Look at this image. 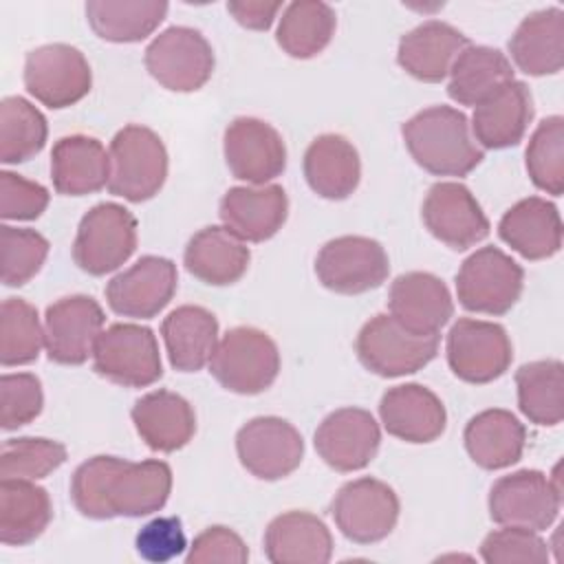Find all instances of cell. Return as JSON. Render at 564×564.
Returning <instances> with one entry per match:
<instances>
[{
	"instance_id": "1",
	"label": "cell",
	"mask_w": 564,
	"mask_h": 564,
	"mask_svg": "<svg viewBox=\"0 0 564 564\" xmlns=\"http://www.w3.org/2000/svg\"><path fill=\"white\" fill-rule=\"evenodd\" d=\"M172 491V469L165 460L132 463L119 456H93L70 478L75 509L90 520L141 518L161 511Z\"/></svg>"
},
{
	"instance_id": "2",
	"label": "cell",
	"mask_w": 564,
	"mask_h": 564,
	"mask_svg": "<svg viewBox=\"0 0 564 564\" xmlns=\"http://www.w3.org/2000/svg\"><path fill=\"white\" fill-rule=\"evenodd\" d=\"M405 148L419 167L434 176H467L485 159L469 119L452 106H430L401 128Z\"/></svg>"
},
{
	"instance_id": "3",
	"label": "cell",
	"mask_w": 564,
	"mask_h": 564,
	"mask_svg": "<svg viewBox=\"0 0 564 564\" xmlns=\"http://www.w3.org/2000/svg\"><path fill=\"white\" fill-rule=\"evenodd\" d=\"M209 372L229 392L260 394L278 379L280 352L264 330L236 326L218 339L209 359Z\"/></svg>"
},
{
	"instance_id": "4",
	"label": "cell",
	"mask_w": 564,
	"mask_h": 564,
	"mask_svg": "<svg viewBox=\"0 0 564 564\" xmlns=\"http://www.w3.org/2000/svg\"><path fill=\"white\" fill-rule=\"evenodd\" d=\"M108 192L130 203L156 196L167 178V150L161 137L139 123L121 128L110 141Z\"/></svg>"
},
{
	"instance_id": "5",
	"label": "cell",
	"mask_w": 564,
	"mask_h": 564,
	"mask_svg": "<svg viewBox=\"0 0 564 564\" xmlns=\"http://www.w3.org/2000/svg\"><path fill=\"white\" fill-rule=\"evenodd\" d=\"M522 267L498 247H480L456 273V295L463 308L482 315L509 313L522 295Z\"/></svg>"
},
{
	"instance_id": "6",
	"label": "cell",
	"mask_w": 564,
	"mask_h": 564,
	"mask_svg": "<svg viewBox=\"0 0 564 564\" xmlns=\"http://www.w3.org/2000/svg\"><path fill=\"white\" fill-rule=\"evenodd\" d=\"M438 341V335H414L390 313H379L361 326L355 350L366 370L394 379L425 368L436 357Z\"/></svg>"
},
{
	"instance_id": "7",
	"label": "cell",
	"mask_w": 564,
	"mask_h": 564,
	"mask_svg": "<svg viewBox=\"0 0 564 564\" xmlns=\"http://www.w3.org/2000/svg\"><path fill=\"white\" fill-rule=\"evenodd\" d=\"M489 518L500 527H522L531 531L549 529L562 507L557 476L549 478L538 469H520L498 478L489 489Z\"/></svg>"
},
{
	"instance_id": "8",
	"label": "cell",
	"mask_w": 564,
	"mask_h": 564,
	"mask_svg": "<svg viewBox=\"0 0 564 564\" xmlns=\"http://www.w3.org/2000/svg\"><path fill=\"white\" fill-rule=\"evenodd\" d=\"M137 249V218L119 203H99L79 220L73 260L88 275L119 269Z\"/></svg>"
},
{
	"instance_id": "9",
	"label": "cell",
	"mask_w": 564,
	"mask_h": 564,
	"mask_svg": "<svg viewBox=\"0 0 564 564\" xmlns=\"http://www.w3.org/2000/svg\"><path fill=\"white\" fill-rule=\"evenodd\" d=\"M93 368L123 388L152 386L163 375L156 335L141 324L108 326L95 341Z\"/></svg>"
},
{
	"instance_id": "10",
	"label": "cell",
	"mask_w": 564,
	"mask_h": 564,
	"mask_svg": "<svg viewBox=\"0 0 564 564\" xmlns=\"http://www.w3.org/2000/svg\"><path fill=\"white\" fill-rule=\"evenodd\" d=\"M145 68L154 82L174 93L203 88L214 73V51L207 37L192 26H170L145 48Z\"/></svg>"
},
{
	"instance_id": "11",
	"label": "cell",
	"mask_w": 564,
	"mask_h": 564,
	"mask_svg": "<svg viewBox=\"0 0 564 564\" xmlns=\"http://www.w3.org/2000/svg\"><path fill=\"white\" fill-rule=\"evenodd\" d=\"M93 86L90 64L70 44H44L26 53L24 88L35 101L62 110L82 101Z\"/></svg>"
},
{
	"instance_id": "12",
	"label": "cell",
	"mask_w": 564,
	"mask_h": 564,
	"mask_svg": "<svg viewBox=\"0 0 564 564\" xmlns=\"http://www.w3.org/2000/svg\"><path fill=\"white\" fill-rule=\"evenodd\" d=\"M399 509L394 489L370 476L341 485L330 502L335 527L355 544H375L388 538L397 527Z\"/></svg>"
},
{
	"instance_id": "13",
	"label": "cell",
	"mask_w": 564,
	"mask_h": 564,
	"mask_svg": "<svg viewBox=\"0 0 564 564\" xmlns=\"http://www.w3.org/2000/svg\"><path fill=\"white\" fill-rule=\"evenodd\" d=\"M390 260L383 245L368 236L328 240L315 258V275L333 293L359 295L388 280Z\"/></svg>"
},
{
	"instance_id": "14",
	"label": "cell",
	"mask_w": 564,
	"mask_h": 564,
	"mask_svg": "<svg viewBox=\"0 0 564 564\" xmlns=\"http://www.w3.org/2000/svg\"><path fill=\"white\" fill-rule=\"evenodd\" d=\"M452 372L467 383H489L502 377L513 359V346L505 326L485 319L460 317L445 341Z\"/></svg>"
},
{
	"instance_id": "15",
	"label": "cell",
	"mask_w": 564,
	"mask_h": 564,
	"mask_svg": "<svg viewBox=\"0 0 564 564\" xmlns=\"http://www.w3.org/2000/svg\"><path fill=\"white\" fill-rule=\"evenodd\" d=\"M240 465L260 480H280L293 474L304 458V438L293 423L280 416H256L236 434Z\"/></svg>"
},
{
	"instance_id": "16",
	"label": "cell",
	"mask_w": 564,
	"mask_h": 564,
	"mask_svg": "<svg viewBox=\"0 0 564 564\" xmlns=\"http://www.w3.org/2000/svg\"><path fill=\"white\" fill-rule=\"evenodd\" d=\"M427 231L454 251L476 247L489 236V220L476 196L456 181L434 183L421 207Z\"/></svg>"
},
{
	"instance_id": "17",
	"label": "cell",
	"mask_w": 564,
	"mask_h": 564,
	"mask_svg": "<svg viewBox=\"0 0 564 564\" xmlns=\"http://www.w3.org/2000/svg\"><path fill=\"white\" fill-rule=\"evenodd\" d=\"M223 152L231 176L251 185H267L286 167L282 134L256 117H238L225 128Z\"/></svg>"
},
{
	"instance_id": "18",
	"label": "cell",
	"mask_w": 564,
	"mask_h": 564,
	"mask_svg": "<svg viewBox=\"0 0 564 564\" xmlns=\"http://www.w3.org/2000/svg\"><path fill=\"white\" fill-rule=\"evenodd\" d=\"M176 286L178 273L170 258L143 256L106 284V302L121 317L152 319L172 302Z\"/></svg>"
},
{
	"instance_id": "19",
	"label": "cell",
	"mask_w": 564,
	"mask_h": 564,
	"mask_svg": "<svg viewBox=\"0 0 564 564\" xmlns=\"http://www.w3.org/2000/svg\"><path fill=\"white\" fill-rule=\"evenodd\" d=\"M106 315L90 295H66L44 313V348L51 361L79 366L93 357Z\"/></svg>"
},
{
	"instance_id": "20",
	"label": "cell",
	"mask_w": 564,
	"mask_h": 564,
	"mask_svg": "<svg viewBox=\"0 0 564 564\" xmlns=\"http://www.w3.org/2000/svg\"><path fill=\"white\" fill-rule=\"evenodd\" d=\"M313 443L330 469L350 474L368 467L377 456L381 430L368 410L339 408L317 425Z\"/></svg>"
},
{
	"instance_id": "21",
	"label": "cell",
	"mask_w": 564,
	"mask_h": 564,
	"mask_svg": "<svg viewBox=\"0 0 564 564\" xmlns=\"http://www.w3.org/2000/svg\"><path fill=\"white\" fill-rule=\"evenodd\" d=\"M388 308L405 330L414 335H438L454 315V300L438 275L408 271L390 284Z\"/></svg>"
},
{
	"instance_id": "22",
	"label": "cell",
	"mask_w": 564,
	"mask_h": 564,
	"mask_svg": "<svg viewBox=\"0 0 564 564\" xmlns=\"http://www.w3.org/2000/svg\"><path fill=\"white\" fill-rule=\"evenodd\" d=\"M218 216L223 227L245 242H264L273 238L289 216V198L282 185H240L229 187L220 198Z\"/></svg>"
},
{
	"instance_id": "23",
	"label": "cell",
	"mask_w": 564,
	"mask_h": 564,
	"mask_svg": "<svg viewBox=\"0 0 564 564\" xmlns=\"http://www.w3.org/2000/svg\"><path fill=\"white\" fill-rule=\"evenodd\" d=\"M379 416L386 432L405 443H432L447 425L443 401L421 383L388 388L379 401Z\"/></svg>"
},
{
	"instance_id": "24",
	"label": "cell",
	"mask_w": 564,
	"mask_h": 564,
	"mask_svg": "<svg viewBox=\"0 0 564 564\" xmlns=\"http://www.w3.org/2000/svg\"><path fill=\"white\" fill-rule=\"evenodd\" d=\"M533 119V97L524 82L511 79L482 104L474 106L471 134L480 148L505 150L518 145Z\"/></svg>"
},
{
	"instance_id": "25",
	"label": "cell",
	"mask_w": 564,
	"mask_h": 564,
	"mask_svg": "<svg viewBox=\"0 0 564 564\" xmlns=\"http://www.w3.org/2000/svg\"><path fill=\"white\" fill-rule=\"evenodd\" d=\"M562 218L557 207L540 196L511 205L500 223L498 236L524 260H546L562 249Z\"/></svg>"
},
{
	"instance_id": "26",
	"label": "cell",
	"mask_w": 564,
	"mask_h": 564,
	"mask_svg": "<svg viewBox=\"0 0 564 564\" xmlns=\"http://www.w3.org/2000/svg\"><path fill=\"white\" fill-rule=\"evenodd\" d=\"M465 46H469V40L456 26L427 20L399 40L397 62L410 77L438 84L449 75L454 59Z\"/></svg>"
},
{
	"instance_id": "27",
	"label": "cell",
	"mask_w": 564,
	"mask_h": 564,
	"mask_svg": "<svg viewBox=\"0 0 564 564\" xmlns=\"http://www.w3.org/2000/svg\"><path fill=\"white\" fill-rule=\"evenodd\" d=\"M132 423L141 441L163 454L185 447L196 434V414L187 399L172 390H154L132 405Z\"/></svg>"
},
{
	"instance_id": "28",
	"label": "cell",
	"mask_w": 564,
	"mask_h": 564,
	"mask_svg": "<svg viewBox=\"0 0 564 564\" xmlns=\"http://www.w3.org/2000/svg\"><path fill=\"white\" fill-rule=\"evenodd\" d=\"M264 555L273 564H326L333 555V535L322 518L293 509L269 522Z\"/></svg>"
},
{
	"instance_id": "29",
	"label": "cell",
	"mask_w": 564,
	"mask_h": 564,
	"mask_svg": "<svg viewBox=\"0 0 564 564\" xmlns=\"http://www.w3.org/2000/svg\"><path fill=\"white\" fill-rule=\"evenodd\" d=\"M51 178L57 194L86 196L108 187L110 156L99 139L68 134L51 150Z\"/></svg>"
},
{
	"instance_id": "30",
	"label": "cell",
	"mask_w": 564,
	"mask_h": 564,
	"mask_svg": "<svg viewBox=\"0 0 564 564\" xmlns=\"http://www.w3.org/2000/svg\"><path fill=\"white\" fill-rule=\"evenodd\" d=\"M509 53L513 64L531 77L560 73L564 64V11L549 7L529 13L513 31Z\"/></svg>"
},
{
	"instance_id": "31",
	"label": "cell",
	"mask_w": 564,
	"mask_h": 564,
	"mask_svg": "<svg viewBox=\"0 0 564 564\" xmlns=\"http://www.w3.org/2000/svg\"><path fill=\"white\" fill-rule=\"evenodd\" d=\"M251 251L227 227L209 225L196 231L183 253V264L189 275L212 286L238 282L249 269Z\"/></svg>"
},
{
	"instance_id": "32",
	"label": "cell",
	"mask_w": 564,
	"mask_h": 564,
	"mask_svg": "<svg viewBox=\"0 0 564 564\" xmlns=\"http://www.w3.org/2000/svg\"><path fill=\"white\" fill-rule=\"evenodd\" d=\"M304 178L322 198H348L361 178L357 148L346 137L335 132L315 137L304 152Z\"/></svg>"
},
{
	"instance_id": "33",
	"label": "cell",
	"mask_w": 564,
	"mask_h": 564,
	"mask_svg": "<svg viewBox=\"0 0 564 564\" xmlns=\"http://www.w3.org/2000/svg\"><path fill=\"white\" fill-rule=\"evenodd\" d=\"M469 458L482 469H505L522 458L527 430L516 414L502 408L482 410L471 416L463 432Z\"/></svg>"
},
{
	"instance_id": "34",
	"label": "cell",
	"mask_w": 564,
	"mask_h": 564,
	"mask_svg": "<svg viewBox=\"0 0 564 564\" xmlns=\"http://www.w3.org/2000/svg\"><path fill=\"white\" fill-rule=\"evenodd\" d=\"M161 335L172 368L198 372L218 344V319L205 306L183 304L163 319Z\"/></svg>"
},
{
	"instance_id": "35",
	"label": "cell",
	"mask_w": 564,
	"mask_h": 564,
	"mask_svg": "<svg viewBox=\"0 0 564 564\" xmlns=\"http://www.w3.org/2000/svg\"><path fill=\"white\" fill-rule=\"evenodd\" d=\"M53 518V502L44 487L33 480H0V540L7 546L35 542Z\"/></svg>"
},
{
	"instance_id": "36",
	"label": "cell",
	"mask_w": 564,
	"mask_h": 564,
	"mask_svg": "<svg viewBox=\"0 0 564 564\" xmlns=\"http://www.w3.org/2000/svg\"><path fill=\"white\" fill-rule=\"evenodd\" d=\"M513 79L509 57L491 46H465L449 68L447 95L460 106H478Z\"/></svg>"
},
{
	"instance_id": "37",
	"label": "cell",
	"mask_w": 564,
	"mask_h": 564,
	"mask_svg": "<svg viewBox=\"0 0 564 564\" xmlns=\"http://www.w3.org/2000/svg\"><path fill=\"white\" fill-rule=\"evenodd\" d=\"M170 4L163 0H90L86 20L97 37L115 44L141 42L165 20Z\"/></svg>"
},
{
	"instance_id": "38",
	"label": "cell",
	"mask_w": 564,
	"mask_h": 564,
	"mask_svg": "<svg viewBox=\"0 0 564 564\" xmlns=\"http://www.w3.org/2000/svg\"><path fill=\"white\" fill-rule=\"evenodd\" d=\"M337 26L335 9L322 0H300L284 7L275 40L295 59L319 55L333 40Z\"/></svg>"
},
{
	"instance_id": "39",
	"label": "cell",
	"mask_w": 564,
	"mask_h": 564,
	"mask_svg": "<svg viewBox=\"0 0 564 564\" xmlns=\"http://www.w3.org/2000/svg\"><path fill=\"white\" fill-rule=\"evenodd\" d=\"M518 408L535 425L553 427L564 419V366L560 359L529 361L516 370Z\"/></svg>"
},
{
	"instance_id": "40",
	"label": "cell",
	"mask_w": 564,
	"mask_h": 564,
	"mask_svg": "<svg viewBox=\"0 0 564 564\" xmlns=\"http://www.w3.org/2000/svg\"><path fill=\"white\" fill-rule=\"evenodd\" d=\"M46 117L24 97L0 101V161L7 165L24 163L46 145Z\"/></svg>"
},
{
	"instance_id": "41",
	"label": "cell",
	"mask_w": 564,
	"mask_h": 564,
	"mask_svg": "<svg viewBox=\"0 0 564 564\" xmlns=\"http://www.w3.org/2000/svg\"><path fill=\"white\" fill-rule=\"evenodd\" d=\"M44 346V326L37 308L22 297H7L0 308V364L26 366L40 357Z\"/></svg>"
},
{
	"instance_id": "42",
	"label": "cell",
	"mask_w": 564,
	"mask_h": 564,
	"mask_svg": "<svg viewBox=\"0 0 564 564\" xmlns=\"http://www.w3.org/2000/svg\"><path fill=\"white\" fill-rule=\"evenodd\" d=\"M527 172L531 183L551 194L564 192V119L551 115L538 123L527 145Z\"/></svg>"
},
{
	"instance_id": "43",
	"label": "cell",
	"mask_w": 564,
	"mask_h": 564,
	"mask_svg": "<svg viewBox=\"0 0 564 564\" xmlns=\"http://www.w3.org/2000/svg\"><path fill=\"white\" fill-rule=\"evenodd\" d=\"M66 447L59 441L42 436L7 438L0 449V476L40 480L62 467Z\"/></svg>"
},
{
	"instance_id": "44",
	"label": "cell",
	"mask_w": 564,
	"mask_h": 564,
	"mask_svg": "<svg viewBox=\"0 0 564 564\" xmlns=\"http://www.w3.org/2000/svg\"><path fill=\"white\" fill-rule=\"evenodd\" d=\"M48 256V240L35 229L0 227V278L4 286H24Z\"/></svg>"
},
{
	"instance_id": "45",
	"label": "cell",
	"mask_w": 564,
	"mask_h": 564,
	"mask_svg": "<svg viewBox=\"0 0 564 564\" xmlns=\"http://www.w3.org/2000/svg\"><path fill=\"white\" fill-rule=\"evenodd\" d=\"M480 557L487 564H544L549 562V544L538 531L505 527L485 535Z\"/></svg>"
},
{
	"instance_id": "46",
	"label": "cell",
	"mask_w": 564,
	"mask_h": 564,
	"mask_svg": "<svg viewBox=\"0 0 564 564\" xmlns=\"http://www.w3.org/2000/svg\"><path fill=\"white\" fill-rule=\"evenodd\" d=\"M44 405L42 381L31 372H13L0 377V423L11 432L35 421Z\"/></svg>"
},
{
	"instance_id": "47",
	"label": "cell",
	"mask_w": 564,
	"mask_h": 564,
	"mask_svg": "<svg viewBox=\"0 0 564 564\" xmlns=\"http://www.w3.org/2000/svg\"><path fill=\"white\" fill-rule=\"evenodd\" d=\"M48 207V189L15 172H0V216L4 220H35Z\"/></svg>"
},
{
	"instance_id": "48",
	"label": "cell",
	"mask_w": 564,
	"mask_h": 564,
	"mask_svg": "<svg viewBox=\"0 0 564 564\" xmlns=\"http://www.w3.org/2000/svg\"><path fill=\"white\" fill-rule=\"evenodd\" d=\"M137 553L152 564H163L178 557L187 549L183 522L176 516H161L141 527L134 538Z\"/></svg>"
},
{
	"instance_id": "49",
	"label": "cell",
	"mask_w": 564,
	"mask_h": 564,
	"mask_svg": "<svg viewBox=\"0 0 564 564\" xmlns=\"http://www.w3.org/2000/svg\"><path fill=\"white\" fill-rule=\"evenodd\" d=\"M249 560V549L242 538L229 527L214 524L198 533L185 555L187 564H245Z\"/></svg>"
},
{
	"instance_id": "50",
	"label": "cell",
	"mask_w": 564,
	"mask_h": 564,
	"mask_svg": "<svg viewBox=\"0 0 564 564\" xmlns=\"http://www.w3.org/2000/svg\"><path fill=\"white\" fill-rule=\"evenodd\" d=\"M282 9V2H262V0H234L227 2V11L234 15V20L251 31H267L278 11Z\"/></svg>"
}]
</instances>
